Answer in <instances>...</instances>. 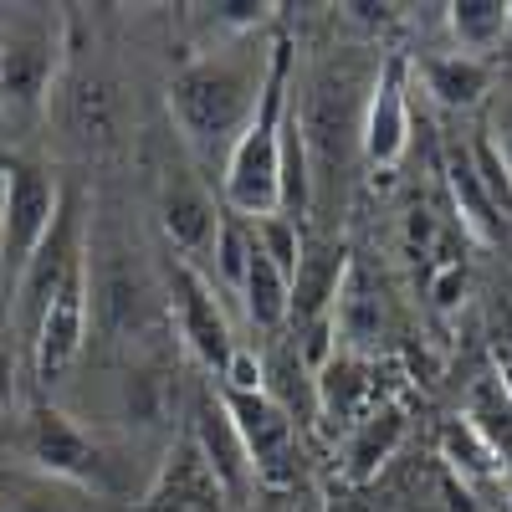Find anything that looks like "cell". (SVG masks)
Returning <instances> with one entry per match:
<instances>
[{
	"label": "cell",
	"mask_w": 512,
	"mask_h": 512,
	"mask_svg": "<svg viewBox=\"0 0 512 512\" xmlns=\"http://www.w3.org/2000/svg\"><path fill=\"white\" fill-rule=\"evenodd\" d=\"M82 256H88V231H82V195L62 190V205H57V221L31 251V262L21 267L16 287H11V333L21 338V349H31V338L47 318L52 297L62 292V282L82 267Z\"/></svg>",
	"instance_id": "obj_4"
},
{
	"label": "cell",
	"mask_w": 512,
	"mask_h": 512,
	"mask_svg": "<svg viewBox=\"0 0 512 512\" xmlns=\"http://www.w3.org/2000/svg\"><path fill=\"white\" fill-rule=\"evenodd\" d=\"M88 323H93V251L82 256V267L62 282V292L52 297V308H47V318H41L31 349H26L41 390H57L72 374V364L88 349Z\"/></svg>",
	"instance_id": "obj_8"
},
{
	"label": "cell",
	"mask_w": 512,
	"mask_h": 512,
	"mask_svg": "<svg viewBox=\"0 0 512 512\" xmlns=\"http://www.w3.org/2000/svg\"><path fill=\"white\" fill-rule=\"evenodd\" d=\"M26 461L36 466L41 477H57V482H72L82 492H103L108 487V456L103 446L82 431V425L57 405V400H31L26 410Z\"/></svg>",
	"instance_id": "obj_6"
},
{
	"label": "cell",
	"mask_w": 512,
	"mask_h": 512,
	"mask_svg": "<svg viewBox=\"0 0 512 512\" xmlns=\"http://www.w3.org/2000/svg\"><path fill=\"white\" fill-rule=\"evenodd\" d=\"M344 282H349V251L338 241L308 236L303 256H297V272H292V323L308 328V323L328 318Z\"/></svg>",
	"instance_id": "obj_15"
},
{
	"label": "cell",
	"mask_w": 512,
	"mask_h": 512,
	"mask_svg": "<svg viewBox=\"0 0 512 512\" xmlns=\"http://www.w3.org/2000/svg\"><path fill=\"white\" fill-rule=\"evenodd\" d=\"M497 384H502V395H507V405H512V359L497 369Z\"/></svg>",
	"instance_id": "obj_29"
},
{
	"label": "cell",
	"mask_w": 512,
	"mask_h": 512,
	"mask_svg": "<svg viewBox=\"0 0 512 512\" xmlns=\"http://www.w3.org/2000/svg\"><path fill=\"white\" fill-rule=\"evenodd\" d=\"M62 72V31L57 16H41L36 6H16L0 21V118H36L52 98V82Z\"/></svg>",
	"instance_id": "obj_3"
},
{
	"label": "cell",
	"mask_w": 512,
	"mask_h": 512,
	"mask_svg": "<svg viewBox=\"0 0 512 512\" xmlns=\"http://www.w3.org/2000/svg\"><path fill=\"white\" fill-rule=\"evenodd\" d=\"M159 221H164L169 246H180V256H190V262L195 256H210L221 210L210 200L195 164H164L159 169Z\"/></svg>",
	"instance_id": "obj_11"
},
{
	"label": "cell",
	"mask_w": 512,
	"mask_h": 512,
	"mask_svg": "<svg viewBox=\"0 0 512 512\" xmlns=\"http://www.w3.org/2000/svg\"><path fill=\"white\" fill-rule=\"evenodd\" d=\"M62 205V185L47 164L36 159H0V277L16 287L31 251L47 241Z\"/></svg>",
	"instance_id": "obj_5"
},
{
	"label": "cell",
	"mask_w": 512,
	"mask_h": 512,
	"mask_svg": "<svg viewBox=\"0 0 512 512\" xmlns=\"http://www.w3.org/2000/svg\"><path fill=\"white\" fill-rule=\"evenodd\" d=\"M420 82H425V93H431L436 108L466 113V108H477L492 93V62L461 57V52H441V57L420 62Z\"/></svg>",
	"instance_id": "obj_17"
},
{
	"label": "cell",
	"mask_w": 512,
	"mask_h": 512,
	"mask_svg": "<svg viewBox=\"0 0 512 512\" xmlns=\"http://www.w3.org/2000/svg\"><path fill=\"white\" fill-rule=\"evenodd\" d=\"M236 297H241L246 318L262 333H277L282 323H292V277L272 262L262 246H251V262H246V277H241Z\"/></svg>",
	"instance_id": "obj_18"
},
{
	"label": "cell",
	"mask_w": 512,
	"mask_h": 512,
	"mask_svg": "<svg viewBox=\"0 0 512 512\" xmlns=\"http://www.w3.org/2000/svg\"><path fill=\"white\" fill-rule=\"evenodd\" d=\"M446 185H451V200H456V210H461L466 231H472L477 241H487V246H497V241H502V221H507V216L487 200V190H482L477 169H472V154H466V149H456V154H451V164H446Z\"/></svg>",
	"instance_id": "obj_21"
},
{
	"label": "cell",
	"mask_w": 512,
	"mask_h": 512,
	"mask_svg": "<svg viewBox=\"0 0 512 512\" xmlns=\"http://www.w3.org/2000/svg\"><path fill=\"white\" fill-rule=\"evenodd\" d=\"M226 410L236 420V431L246 441V456L256 466V487H292L297 482V420L287 415V405H277L267 390L262 395H226Z\"/></svg>",
	"instance_id": "obj_9"
},
{
	"label": "cell",
	"mask_w": 512,
	"mask_h": 512,
	"mask_svg": "<svg viewBox=\"0 0 512 512\" xmlns=\"http://www.w3.org/2000/svg\"><path fill=\"white\" fill-rule=\"evenodd\" d=\"M251 246H256L251 221H241V216H231V210H221V221H216V241H210V262H216L221 287L241 292V277H246V262H251Z\"/></svg>",
	"instance_id": "obj_24"
},
{
	"label": "cell",
	"mask_w": 512,
	"mask_h": 512,
	"mask_svg": "<svg viewBox=\"0 0 512 512\" xmlns=\"http://www.w3.org/2000/svg\"><path fill=\"white\" fill-rule=\"evenodd\" d=\"M216 390H226V395H262V390H267L262 359H256L246 344H236V354H231V364L221 369V384H216Z\"/></svg>",
	"instance_id": "obj_26"
},
{
	"label": "cell",
	"mask_w": 512,
	"mask_h": 512,
	"mask_svg": "<svg viewBox=\"0 0 512 512\" xmlns=\"http://www.w3.org/2000/svg\"><path fill=\"white\" fill-rule=\"evenodd\" d=\"M272 47H277V31L231 36V41H216L210 52L190 57L169 77V113H175L185 154L200 169H216V159L226 169L236 139L246 134L256 103H262Z\"/></svg>",
	"instance_id": "obj_1"
},
{
	"label": "cell",
	"mask_w": 512,
	"mask_h": 512,
	"mask_svg": "<svg viewBox=\"0 0 512 512\" xmlns=\"http://www.w3.org/2000/svg\"><path fill=\"white\" fill-rule=\"evenodd\" d=\"M313 395H318V415L328 420V431L349 436L354 425L379 405V384H374L369 354L333 349V359L323 369H313Z\"/></svg>",
	"instance_id": "obj_14"
},
{
	"label": "cell",
	"mask_w": 512,
	"mask_h": 512,
	"mask_svg": "<svg viewBox=\"0 0 512 512\" xmlns=\"http://www.w3.org/2000/svg\"><path fill=\"white\" fill-rule=\"evenodd\" d=\"M507 47H512V0H507Z\"/></svg>",
	"instance_id": "obj_30"
},
{
	"label": "cell",
	"mask_w": 512,
	"mask_h": 512,
	"mask_svg": "<svg viewBox=\"0 0 512 512\" xmlns=\"http://www.w3.org/2000/svg\"><path fill=\"white\" fill-rule=\"evenodd\" d=\"M164 287H169V313H175V328L185 338L190 359L221 379V369L236 354V333H231V318L221 308L216 282H210L190 256H175V262L164 267Z\"/></svg>",
	"instance_id": "obj_7"
},
{
	"label": "cell",
	"mask_w": 512,
	"mask_h": 512,
	"mask_svg": "<svg viewBox=\"0 0 512 512\" xmlns=\"http://www.w3.org/2000/svg\"><path fill=\"white\" fill-rule=\"evenodd\" d=\"M405 441V405L400 400H379L354 431L344 436V472L354 482H374L379 466L395 456V446Z\"/></svg>",
	"instance_id": "obj_16"
},
{
	"label": "cell",
	"mask_w": 512,
	"mask_h": 512,
	"mask_svg": "<svg viewBox=\"0 0 512 512\" xmlns=\"http://www.w3.org/2000/svg\"><path fill=\"white\" fill-rule=\"evenodd\" d=\"M466 420H472L477 436L492 446V456L502 461V472H512V405H507V395H502L497 374L482 379L477 390H472V400H466Z\"/></svg>",
	"instance_id": "obj_23"
},
{
	"label": "cell",
	"mask_w": 512,
	"mask_h": 512,
	"mask_svg": "<svg viewBox=\"0 0 512 512\" xmlns=\"http://www.w3.org/2000/svg\"><path fill=\"white\" fill-rule=\"evenodd\" d=\"M0 512H93V492L41 472H16L0 482Z\"/></svg>",
	"instance_id": "obj_20"
},
{
	"label": "cell",
	"mask_w": 512,
	"mask_h": 512,
	"mask_svg": "<svg viewBox=\"0 0 512 512\" xmlns=\"http://www.w3.org/2000/svg\"><path fill=\"white\" fill-rule=\"evenodd\" d=\"M134 512H231V497L205 466V456L195 451V441L185 436L169 446V456L159 461V472Z\"/></svg>",
	"instance_id": "obj_12"
},
{
	"label": "cell",
	"mask_w": 512,
	"mask_h": 512,
	"mask_svg": "<svg viewBox=\"0 0 512 512\" xmlns=\"http://www.w3.org/2000/svg\"><path fill=\"white\" fill-rule=\"evenodd\" d=\"M359 144L374 169H395L405 159V149H410V62H405V52H390L384 67L374 72Z\"/></svg>",
	"instance_id": "obj_10"
},
{
	"label": "cell",
	"mask_w": 512,
	"mask_h": 512,
	"mask_svg": "<svg viewBox=\"0 0 512 512\" xmlns=\"http://www.w3.org/2000/svg\"><path fill=\"white\" fill-rule=\"evenodd\" d=\"M190 441H195V451L205 456V466L216 472V482L226 487V497L236 507L256 487V466L246 456V441H241V431H236V420H231V410H226L216 384L195 400V431H190Z\"/></svg>",
	"instance_id": "obj_13"
},
{
	"label": "cell",
	"mask_w": 512,
	"mask_h": 512,
	"mask_svg": "<svg viewBox=\"0 0 512 512\" xmlns=\"http://www.w3.org/2000/svg\"><path fill=\"white\" fill-rule=\"evenodd\" d=\"M292 113V41L277 31L272 47V72L256 118L246 123V134L236 139L226 169H221V200L231 216L241 221H267L277 216V175H282V128Z\"/></svg>",
	"instance_id": "obj_2"
},
{
	"label": "cell",
	"mask_w": 512,
	"mask_h": 512,
	"mask_svg": "<svg viewBox=\"0 0 512 512\" xmlns=\"http://www.w3.org/2000/svg\"><path fill=\"white\" fill-rule=\"evenodd\" d=\"M461 292H466V272L461 267H441V277H436V308H456Z\"/></svg>",
	"instance_id": "obj_28"
},
{
	"label": "cell",
	"mask_w": 512,
	"mask_h": 512,
	"mask_svg": "<svg viewBox=\"0 0 512 512\" xmlns=\"http://www.w3.org/2000/svg\"><path fill=\"white\" fill-rule=\"evenodd\" d=\"M21 405V338L0 333V415Z\"/></svg>",
	"instance_id": "obj_27"
},
{
	"label": "cell",
	"mask_w": 512,
	"mask_h": 512,
	"mask_svg": "<svg viewBox=\"0 0 512 512\" xmlns=\"http://www.w3.org/2000/svg\"><path fill=\"white\" fill-rule=\"evenodd\" d=\"M441 461L461 477V487H492L502 477V461L492 456V446L477 436V425L466 420V415L446 420V431H441Z\"/></svg>",
	"instance_id": "obj_22"
},
{
	"label": "cell",
	"mask_w": 512,
	"mask_h": 512,
	"mask_svg": "<svg viewBox=\"0 0 512 512\" xmlns=\"http://www.w3.org/2000/svg\"><path fill=\"white\" fill-rule=\"evenodd\" d=\"M446 31H451V52L461 57H492L507 47V0H451Z\"/></svg>",
	"instance_id": "obj_19"
},
{
	"label": "cell",
	"mask_w": 512,
	"mask_h": 512,
	"mask_svg": "<svg viewBox=\"0 0 512 512\" xmlns=\"http://www.w3.org/2000/svg\"><path fill=\"white\" fill-rule=\"evenodd\" d=\"M466 154H472V169H477L487 200L502 210V216H512V164H507V149L497 144V134L482 128V134L466 144Z\"/></svg>",
	"instance_id": "obj_25"
}]
</instances>
